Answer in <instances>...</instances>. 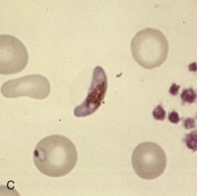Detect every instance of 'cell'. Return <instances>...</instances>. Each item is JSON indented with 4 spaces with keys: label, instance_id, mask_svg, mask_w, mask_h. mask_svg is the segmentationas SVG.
<instances>
[{
    "label": "cell",
    "instance_id": "obj_1",
    "mask_svg": "<svg viewBox=\"0 0 197 196\" xmlns=\"http://www.w3.org/2000/svg\"><path fill=\"white\" fill-rule=\"evenodd\" d=\"M75 147L66 137L58 135L41 140L34 151L33 160L38 169L48 176L58 177L70 172L77 163Z\"/></svg>",
    "mask_w": 197,
    "mask_h": 196
},
{
    "label": "cell",
    "instance_id": "obj_2",
    "mask_svg": "<svg viewBox=\"0 0 197 196\" xmlns=\"http://www.w3.org/2000/svg\"><path fill=\"white\" fill-rule=\"evenodd\" d=\"M133 57L140 66L152 69L160 66L167 59L169 45L158 30L147 28L138 32L131 44Z\"/></svg>",
    "mask_w": 197,
    "mask_h": 196
},
{
    "label": "cell",
    "instance_id": "obj_3",
    "mask_svg": "<svg viewBox=\"0 0 197 196\" xmlns=\"http://www.w3.org/2000/svg\"><path fill=\"white\" fill-rule=\"evenodd\" d=\"M133 169L137 175L147 180H152L160 176L166 166L165 153L158 144L146 142L138 145L132 155Z\"/></svg>",
    "mask_w": 197,
    "mask_h": 196
},
{
    "label": "cell",
    "instance_id": "obj_4",
    "mask_svg": "<svg viewBox=\"0 0 197 196\" xmlns=\"http://www.w3.org/2000/svg\"><path fill=\"white\" fill-rule=\"evenodd\" d=\"M50 89L49 82L45 77L32 74L6 81L2 85L1 91L7 98L26 96L42 99L48 95Z\"/></svg>",
    "mask_w": 197,
    "mask_h": 196
},
{
    "label": "cell",
    "instance_id": "obj_5",
    "mask_svg": "<svg viewBox=\"0 0 197 196\" xmlns=\"http://www.w3.org/2000/svg\"><path fill=\"white\" fill-rule=\"evenodd\" d=\"M28 55L23 43L16 38L8 35L0 36V72L12 74L22 70L27 65Z\"/></svg>",
    "mask_w": 197,
    "mask_h": 196
},
{
    "label": "cell",
    "instance_id": "obj_6",
    "mask_svg": "<svg viewBox=\"0 0 197 196\" xmlns=\"http://www.w3.org/2000/svg\"><path fill=\"white\" fill-rule=\"evenodd\" d=\"M107 87V77L103 69L100 66L94 69L91 84L87 95L83 102L74 109V115L85 117L94 113L103 100Z\"/></svg>",
    "mask_w": 197,
    "mask_h": 196
},
{
    "label": "cell",
    "instance_id": "obj_7",
    "mask_svg": "<svg viewBox=\"0 0 197 196\" xmlns=\"http://www.w3.org/2000/svg\"><path fill=\"white\" fill-rule=\"evenodd\" d=\"M180 96L183 104L185 103H193L195 102L197 98L196 94L191 88L184 89Z\"/></svg>",
    "mask_w": 197,
    "mask_h": 196
},
{
    "label": "cell",
    "instance_id": "obj_8",
    "mask_svg": "<svg viewBox=\"0 0 197 196\" xmlns=\"http://www.w3.org/2000/svg\"><path fill=\"white\" fill-rule=\"evenodd\" d=\"M185 141L187 146L190 149L195 151L197 149V132L194 131L186 135Z\"/></svg>",
    "mask_w": 197,
    "mask_h": 196
},
{
    "label": "cell",
    "instance_id": "obj_9",
    "mask_svg": "<svg viewBox=\"0 0 197 196\" xmlns=\"http://www.w3.org/2000/svg\"><path fill=\"white\" fill-rule=\"evenodd\" d=\"M154 118L157 120L163 121L166 116V112L160 105L157 106L153 112Z\"/></svg>",
    "mask_w": 197,
    "mask_h": 196
},
{
    "label": "cell",
    "instance_id": "obj_10",
    "mask_svg": "<svg viewBox=\"0 0 197 196\" xmlns=\"http://www.w3.org/2000/svg\"><path fill=\"white\" fill-rule=\"evenodd\" d=\"M168 119L170 122L174 124H177L180 120L178 113L174 111L169 114Z\"/></svg>",
    "mask_w": 197,
    "mask_h": 196
},
{
    "label": "cell",
    "instance_id": "obj_11",
    "mask_svg": "<svg viewBox=\"0 0 197 196\" xmlns=\"http://www.w3.org/2000/svg\"><path fill=\"white\" fill-rule=\"evenodd\" d=\"M183 124L185 128L187 129H190L195 127V120L192 118H188L183 121Z\"/></svg>",
    "mask_w": 197,
    "mask_h": 196
},
{
    "label": "cell",
    "instance_id": "obj_12",
    "mask_svg": "<svg viewBox=\"0 0 197 196\" xmlns=\"http://www.w3.org/2000/svg\"><path fill=\"white\" fill-rule=\"evenodd\" d=\"M180 88V85H177L175 83H173L170 88L169 92L172 95H176L178 94Z\"/></svg>",
    "mask_w": 197,
    "mask_h": 196
}]
</instances>
